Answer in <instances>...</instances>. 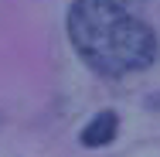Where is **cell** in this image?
Wrapping results in <instances>:
<instances>
[{"label": "cell", "instance_id": "cell-2", "mask_svg": "<svg viewBox=\"0 0 160 157\" xmlns=\"http://www.w3.org/2000/svg\"><path fill=\"white\" fill-rule=\"evenodd\" d=\"M116 130H119V116L116 113H99L96 120L82 130V144L85 147H106L116 137Z\"/></svg>", "mask_w": 160, "mask_h": 157}, {"label": "cell", "instance_id": "cell-1", "mask_svg": "<svg viewBox=\"0 0 160 157\" xmlns=\"http://www.w3.org/2000/svg\"><path fill=\"white\" fill-rule=\"evenodd\" d=\"M68 38L85 65L106 79L143 72L157 58V34L123 0H75Z\"/></svg>", "mask_w": 160, "mask_h": 157}]
</instances>
